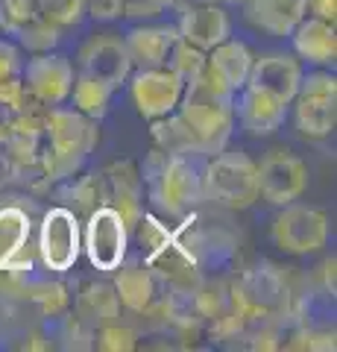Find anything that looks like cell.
Returning a JSON list of instances; mask_svg holds the SVG:
<instances>
[{"instance_id":"1","label":"cell","mask_w":337,"mask_h":352,"mask_svg":"<svg viewBox=\"0 0 337 352\" xmlns=\"http://www.w3.org/2000/svg\"><path fill=\"white\" fill-rule=\"evenodd\" d=\"M100 120L85 118L73 106H50L45 112V150L41 170L47 185H59L82 173L85 162L100 141Z\"/></svg>"},{"instance_id":"2","label":"cell","mask_w":337,"mask_h":352,"mask_svg":"<svg viewBox=\"0 0 337 352\" xmlns=\"http://www.w3.org/2000/svg\"><path fill=\"white\" fill-rule=\"evenodd\" d=\"M202 156H165L153 150L141 170L150 200L167 217H185L202 203Z\"/></svg>"},{"instance_id":"3","label":"cell","mask_w":337,"mask_h":352,"mask_svg":"<svg viewBox=\"0 0 337 352\" xmlns=\"http://www.w3.org/2000/svg\"><path fill=\"white\" fill-rule=\"evenodd\" d=\"M232 308L249 326L255 323H288L293 308V288L276 264H258L229 279Z\"/></svg>"},{"instance_id":"4","label":"cell","mask_w":337,"mask_h":352,"mask_svg":"<svg viewBox=\"0 0 337 352\" xmlns=\"http://www.w3.org/2000/svg\"><path fill=\"white\" fill-rule=\"evenodd\" d=\"M176 115L188 124V129L197 135L205 156H214L223 147H229V138L235 135V97L217 94L205 85L200 76L185 82L182 100L176 106Z\"/></svg>"},{"instance_id":"5","label":"cell","mask_w":337,"mask_h":352,"mask_svg":"<svg viewBox=\"0 0 337 352\" xmlns=\"http://www.w3.org/2000/svg\"><path fill=\"white\" fill-rule=\"evenodd\" d=\"M202 200L229 212L253 208L258 197V162L241 150L223 147L202 162Z\"/></svg>"},{"instance_id":"6","label":"cell","mask_w":337,"mask_h":352,"mask_svg":"<svg viewBox=\"0 0 337 352\" xmlns=\"http://www.w3.org/2000/svg\"><path fill=\"white\" fill-rule=\"evenodd\" d=\"M329 214L323 208L302 206V203H288L281 206L276 214L273 226H270V238L273 244L288 252V256H317L329 247Z\"/></svg>"},{"instance_id":"7","label":"cell","mask_w":337,"mask_h":352,"mask_svg":"<svg viewBox=\"0 0 337 352\" xmlns=\"http://www.w3.org/2000/svg\"><path fill=\"white\" fill-rule=\"evenodd\" d=\"M38 261L53 276L73 270L82 252V220L68 206H53L38 226Z\"/></svg>"},{"instance_id":"8","label":"cell","mask_w":337,"mask_h":352,"mask_svg":"<svg viewBox=\"0 0 337 352\" xmlns=\"http://www.w3.org/2000/svg\"><path fill=\"white\" fill-rule=\"evenodd\" d=\"M129 247V226L112 206H97L85 214L82 223V250L89 256L91 267L100 273H115L126 261Z\"/></svg>"},{"instance_id":"9","label":"cell","mask_w":337,"mask_h":352,"mask_svg":"<svg viewBox=\"0 0 337 352\" xmlns=\"http://www.w3.org/2000/svg\"><path fill=\"white\" fill-rule=\"evenodd\" d=\"M0 32L30 53L56 50L62 30L41 12L38 0H0Z\"/></svg>"},{"instance_id":"10","label":"cell","mask_w":337,"mask_h":352,"mask_svg":"<svg viewBox=\"0 0 337 352\" xmlns=\"http://www.w3.org/2000/svg\"><path fill=\"white\" fill-rule=\"evenodd\" d=\"M115 294L126 311L153 317V320L167 323L170 314V294L147 264H121L115 270Z\"/></svg>"},{"instance_id":"11","label":"cell","mask_w":337,"mask_h":352,"mask_svg":"<svg viewBox=\"0 0 337 352\" xmlns=\"http://www.w3.org/2000/svg\"><path fill=\"white\" fill-rule=\"evenodd\" d=\"M308 188V164L288 150H270L258 162V197L270 206L297 203Z\"/></svg>"},{"instance_id":"12","label":"cell","mask_w":337,"mask_h":352,"mask_svg":"<svg viewBox=\"0 0 337 352\" xmlns=\"http://www.w3.org/2000/svg\"><path fill=\"white\" fill-rule=\"evenodd\" d=\"M24 76L27 91L36 97L41 106H62L68 103L71 88H73V65L71 59H65L56 50H45V53H32L30 59H24Z\"/></svg>"},{"instance_id":"13","label":"cell","mask_w":337,"mask_h":352,"mask_svg":"<svg viewBox=\"0 0 337 352\" xmlns=\"http://www.w3.org/2000/svg\"><path fill=\"white\" fill-rule=\"evenodd\" d=\"M126 82H129V97H132L138 115L147 118V120H156V118L176 112L182 91H185V82L167 68V65L165 68L132 71Z\"/></svg>"},{"instance_id":"14","label":"cell","mask_w":337,"mask_h":352,"mask_svg":"<svg viewBox=\"0 0 337 352\" xmlns=\"http://www.w3.org/2000/svg\"><path fill=\"white\" fill-rule=\"evenodd\" d=\"M255 53L249 50V44L237 41V38H226L217 47L209 50L205 56V68L200 74V80L217 94L235 97L249 80V68H253Z\"/></svg>"},{"instance_id":"15","label":"cell","mask_w":337,"mask_h":352,"mask_svg":"<svg viewBox=\"0 0 337 352\" xmlns=\"http://www.w3.org/2000/svg\"><path fill=\"white\" fill-rule=\"evenodd\" d=\"M77 62H80V74L97 76V80L112 85L115 91L126 85L129 74L135 71L124 36H115V32H97V36H91L80 47Z\"/></svg>"},{"instance_id":"16","label":"cell","mask_w":337,"mask_h":352,"mask_svg":"<svg viewBox=\"0 0 337 352\" xmlns=\"http://www.w3.org/2000/svg\"><path fill=\"white\" fill-rule=\"evenodd\" d=\"M288 112H290L288 103H281L279 97L261 91L255 85H244L235 94V124H241L246 135L255 138L273 135V132L285 126Z\"/></svg>"},{"instance_id":"17","label":"cell","mask_w":337,"mask_h":352,"mask_svg":"<svg viewBox=\"0 0 337 352\" xmlns=\"http://www.w3.org/2000/svg\"><path fill=\"white\" fill-rule=\"evenodd\" d=\"M302 62L288 50H270L261 53L253 59V68H249V80L246 85H255L261 91L279 97L281 103H288L297 97L299 91V80H302Z\"/></svg>"},{"instance_id":"18","label":"cell","mask_w":337,"mask_h":352,"mask_svg":"<svg viewBox=\"0 0 337 352\" xmlns=\"http://www.w3.org/2000/svg\"><path fill=\"white\" fill-rule=\"evenodd\" d=\"M176 30H179L182 41H188L194 47L209 53L211 47H217L220 41L232 36V18L217 0H202V3L182 9Z\"/></svg>"},{"instance_id":"19","label":"cell","mask_w":337,"mask_h":352,"mask_svg":"<svg viewBox=\"0 0 337 352\" xmlns=\"http://www.w3.org/2000/svg\"><path fill=\"white\" fill-rule=\"evenodd\" d=\"M103 173V188H106V206H112L124 217L129 232L135 229L138 217L144 214V179L141 170L132 162H112Z\"/></svg>"},{"instance_id":"20","label":"cell","mask_w":337,"mask_h":352,"mask_svg":"<svg viewBox=\"0 0 337 352\" xmlns=\"http://www.w3.org/2000/svg\"><path fill=\"white\" fill-rule=\"evenodd\" d=\"M290 47L293 56L302 65L311 68H334L337 59V32H334V21H323L305 15L290 32Z\"/></svg>"},{"instance_id":"21","label":"cell","mask_w":337,"mask_h":352,"mask_svg":"<svg viewBox=\"0 0 337 352\" xmlns=\"http://www.w3.org/2000/svg\"><path fill=\"white\" fill-rule=\"evenodd\" d=\"M36 264L30 252V214L18 206H0V267L27 273Z\"/></svg>"},{"instance_id":"22","label":"cell","mask_w":337,"mask_h":352,"mask_svg":"<svg viewBox=\"0 0 337 352\" xmlns=\"http://www.w3.org/2000/svg\"><path fill=\"white\" fill-rule=\"evenodd\" d=\"M179 30L176 24H141L132 27L124 36L129 59H132V68H165L170 47L176 44Z\"/></svg>"},{"instance_id":"23","label":"cell","mask_w":337,"mask_h":352,"mask_svg":"<svg viewBox=\"0 0 337 352\" xmlns=\"http://www.w3.org/2000/svg\"><path fill=\"white\" fill-rule=\"evenodd\" d=\"M246 21L273 38H288L305 18V0H246Z\"/></svg>"},{"instance_id":"24","label":"cell","mask_w":337,"mask_h":352,"mask_svg":"<svg viewBox=\"0 0 337 352\" xmlns=\"http://www.w3.org/2000/svg\"><path fill=\"white\" fill-rule=\"evenodd\" d=\"M293 124L302 138H329L337 126V97L332 94H297L290 100Z\"/></svg>"},{"instance_id":"25","label":"cell","mask_w":337,"mask_h":352,"mask_svg":"<svg viewBox=\"0 0 337 352\" xmlns=\"http://www.w3.org/2000/svg\"><path fill=\"white\" fill-rule=\"evenodd\" d=\"M73 314L91 329L121 320V300H117V294H115V285L94 282L89 288H82V294L77 296V311Z\"/></svg>"},{"instance_id":"26","label":"cell","mask_w":337,"mask_h":352,"mask_svg":"<svg viewBox=\"0 0 337 352\" xmlns=\"http://www.w3.org/2000/svg\"><path fill=\"white\" fill-rule=\"evenodd\" d=\"M153 141H156V150H161L165 156H202L205 159L197 135L188 129V124L176 112L153 120Z\"/></svg>"},{"instance_id":"27","label":"cell","mask_w":337,"mask_h":352,"mask_svg":"<svg viewBox=\"0 0 337 352\" xmlns=\"http://www.w3.org/2000/svg\"><path fill=\"white\" fill-rule=\"evenodd\" d=\"M112 97H115V88L108 82L97 80V76H89V74H77L73 76V88H71L68 100L85 118L103 120L108 115V109H112Z\"/></svg>"},{"instance_id":"28","label":"cell","mask_w":337,"mask_h":352,"mask_svg":"<svg viewBox=\"0 0 337 352\" xmlns=\"http://www.w3.org/2000/svg\"><path fill=\"white\" fill-rule=\"evenodd\" d=\"M62 185V197L68 200V208L77 212L80 217H85L89 212H94L97 206L106 203V188H103V173H89V176H73Z\"/></svg>"},{"instance_id":"29","label":"cell","mask_w":337,"mask_h":352,"mask_svg":"<svg viewBox=\"0 0 337 352\" xmlns=\"http://www.w3.org/2000/svg\"><path fill=\"white\" fill-rule=\"evenodd\" d=\"M205 56H209L205 50H200V47H194V44H188V41L176 38V44L170 47V56H167V68L176 74L182 82H191V80H197V76L202 74Z\"/></svg>"},{"instance_id":"30","label":"cell","mask_w":337,"mask_h":352,"mask_svg":"<svg viewBox=\"0 0 337 352\" xmlns=\"http://www.w3.org/2000/svg\"><path fill=\"white\" fill-rule=\"evenodd\" d=\"M94 346L106 352H129L138 346V332L132 326H124L121 320L106 323L100 329H94Z\"/></svg>"},{"instance_id":"31","label":"cell","mask_w":337,"mask_h":352,"mask_svg":"<svg viewBox=\"0 0 337 352\" xmlns=\"http://www.w3.org/2000/svg\"><path fill=\"white\" fill-rule=\"evenodd\" d=\"M41 12H45L59 30L80 27L89 12H85V0H38Z\"/></svg>"},{"instance_id":"32","label":"cell","mask_w":337,"mask_h":352,"mask_svg":"<svg viewBox=\"0 0 337 352\" xmlns=\"http://www.w3.org/2000/svg\"><path fill=\"white\" fill-rule=\"evenodd\" d=\"M124 3V18L135 21H150L170 12V0H121Z\"/></svg>"},{"instance_id":"33","label":"cell","mask_w":337,"mask_h":352,"mask_svg":"<svg viewBox=\"0 0 337 352\" xmlns=\"http://www.w3.org/2000/svg\"><path fill=\"white\" fill-rule=\"evenodd\" d=\"M21 68H24V53L15 41L0 38V80L3 76H18Z\"/></svg>"},{"instance_id":"34","label":"cell","mask_w":337,"mask_h":352,"mask_svg":"<svg viewBox=\"0 0 337 352\" xmlns=\"http://www.w3.org/2000/svg\"><path fill=\"white\" fill-rule=\"evenodd\" d=\"M85 12L100 24H108V21L124 18V3L121 0H85Z\"/></svg>"},{"instance_id":"35","label":"cell","mask_w":337,"mask_h":352,"mask_svg":"<svg viewBox=\"0 0 337 352\" xmlns=\"http://www.w3.org/2000/svg\"><path fill=\"white\" fill-rule=\"evenodd\" d=\"M305 15L334 21L337 18V0H305Z\"/></svg>"},{"instance_id":"36","label":"cell","mask_w":337,"mask_h":352,"mask_svg":"<svg viewBox=\"0 0 337 352\" xmlns=\"http://www.w3.org/2000/svg\"><path fill=\"white\" fill-rule=\"evenodd\" d=\"M12 179H15V173H12V164H9L6 153H0V191H3L6 185H12Z\"/></svg>"},{"instance_id":"37","label":"cell","mask_w":337,"mask_h":352,"mask_svg":"<svg viewBox=\"0 0 337 352\" xmlns=\"http://www.w3.org/2000/svg\"><path fill=\"white\" fill-rule=\"evenodd\" d=\"M9 135H12V129H9V118H0V153L6 150Z\"/></svg>"},{"instance_id":"38","label":"cell","mask_w":337,"mask_h":352,"mask_svg":"<svg viewBox=\"0 0 337 352\" xmlns=\"http://www.w3.org/2000/svg\"><path fill=\"white\" fill-rule=\"evenodd\" d=\"M194 3H202V0H170V9L173 12H182L185 6H194Z\"/></svg>"},{"instance_id":"39","label":"cell","mask_w":337,"mask_h":352,"mask_svg":"<svg viewBox=\"0 0 337 352\" xmlns=\"http://www.w3.org/2000/svg\"><path fill=\"white\" fill-rule=\"evenodd\" d=\"M217 3H220V6H244L246 0H217Z\"/></svg>"}]
</instances>
